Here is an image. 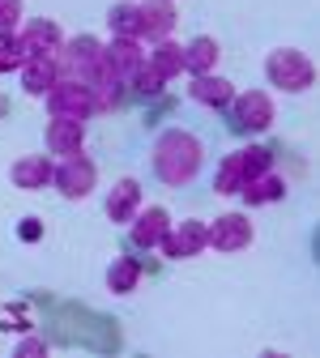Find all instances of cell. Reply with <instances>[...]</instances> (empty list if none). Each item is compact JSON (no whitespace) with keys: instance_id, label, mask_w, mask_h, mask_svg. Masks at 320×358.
<instances>
[{"instance_id":"1","label":"cell","mask_w":320,"mask_h":358,"mask_svg":"<svg viewBox=\"0 0 320 358\" xmlns=\"http://www.w3.org/2000/svg\"><path fill=\"white\" fill-rule=\"evenodd\" d=\"M150 162H154V175L167 188H188L201 175V166H205V145L188 128H162L158 141H154Z\"/></svg>"},{"instance_id":"2","label":"cell","mask_w":320,"mask_h":358,"mask_svg":"<svg viewBox=\"0 0 320 358\" xmlns=\"http://www.w3.org/2000/svg\"><path fill=\"white\" fill-rule=\"evenodd\" d=\"M56 69H60V77H69V81H81V85H95L103 73H107V64H103V38H95V34H73V38H60V48H56Z\"/></svg>"},{"instance_id":"3","label":"cell","mask_w":320,"mask_h":358,"mask_svg":"<svg viewBox=\"0 0 320 358\" xmlns=\"http://www.w3.org/2000/svg\"><path fill=\"white\" fill-rule=\"evenodd\" d=\"M265 77H269V85H278L282 94H303V90L316 85V64L299 48H278V52L265 56Z\"/></svg>"},{"instance_id":"4","label":"cell","mask_w":320,"mask_h":358,"mask_svg":"<svg viewBox=\"0 0 320 358\" xmlns=\"http://www.w3.org/2000/svg\"><path fill=\"white\" fill-rule=\"evenodd\" d=\"M95 184H99V171H95V162H90L81 150L69 154V158H56V166H52V188L64 201H85L90 192H95Z\"/></svg>"},{"instance_id":"5","label":"cell","mask_w":320,"mask_h":358,"mask_svg":"<svg viewBox=\"0 0 320 358\" xmlns=\"http://www.w3.org/2000/svg\"><path fill=\"white\" fill-rule=\"evenodd\" d=\"M252 243V222L248 213H218L214 222H205V248L231 256V252H244Z\"/></svg>"},{"instance_id":"6","label":"cell","mask_w":320,"mask_h":358,"mask_svg":"<svg viewBox=\"0 0 320 358\" xmlns=\"http://www.w3.org/2000/svg\"><path fill=\"white\" fill-rule=\"evenodd\" d=\"M43 103H48V111L52 115H64V120H90L95 115V103H90V85H81V81H69V77H60L48 94H43Z\"/></svg>"},{"instance_id":"7","label":"cell","mask_w":320,"mask_h":358,"mask_svg":"<svg viewBox=\"0 0 320 358\" xmlns=\"http://www.w3.org/2000/svg\"><path fill=\"white\" fill-rule=\"evenodd\" d=\"M175 22H179L175 0H137V38L141 43H158L175 34Z\"/></svg>"},{"instance_id":"8","label":"cell","mask_w":320,"mask_h":358,"mask_svg":"<svg viewBox=\"0 0 320 358\" xmlns=\"http://www.w3.org/2000/svg\"><path fill=\"white\" fill-rule=\"evenodd\" d=\"M158 252L167 260H193V256H201L205 252V222H197V217L171 222L167 235H162V243H158Z\"/></svg>"},{"instance_id":"9","label":"cell","mask_w":320,"mask_h":358,"mask_svg":"<svg viewBox=\"0 0 320 358\" xmlns=\"http://www.w3.org/2000/svg\"><path fill=\"white\" fill-rule=\"evenodd\" d=\"M167 227H171V213H167L162 205H141V209L128 217V239H132V248L154 252V248L162 243Z\"/></svg>"},{"instance_id":"10","label":"cell","mask_w":320,"mask_h":358,"mask_svg":"<svg viewBox=\"0 0 320 358\" xmlns=\"http://www.w3.org/2000/svg\"><path fill=\"white\" fill-rule=\"evenodd\" d=\"M235 107V124L244 132H269L273 120H278V111H273V99L265 94V90H244V94L231 99Z\"/></svg>"},{"instance_id":"11","label":"cell","mask_w":320,"mask_h":358,"mask_svg":"<svg viewBox=\"0 0 320 358\" xmlns=\"http://www.w3.org/2000/svg\"><path fill=\"white\" fill-rule=\"evenodd\" d=\"M103 64L111 77L128 81L137 69L146 64V43L141 38H124V34H111V43H103Z\"/></svg>"},{"instance_id":"12","label":"cell","mask_w":320,"mask_h":358,"mask_svg":"<svg viewBox=\"0 0 320 358\" xmlns=\"http://www.w3.org/2000/svg\"><path fill=\"white\" fill-rule=\"evenodd\" d=\"M188 99H193L197 107L222 111V107H231L235 85L226 81V77H218V69H214V73H197V77H188Z\"/></svg>"},{"instance_id":"13","label":"cell","mask_w":320,"mask_h":358,"mask_svg":"<svg viewBox=\"0 0 320 358\" xmlns=\"http://www.w3.org/2000/svg\"><path fill=\"white\" fill-rule=\"evenodd\" d=\"M60 26L52 17H34V22H22L18 26V43H22V52L26 56H56L60 48Z\"/></svg>"},{"instance_id":"14","label":"cell","mask_w":320,"mask_h":358,"mask_svg":"<svg viewBox=\"0 0 320 358\" xmlns=\"http://www.w3.org/2000/svg\"><path fill=\"white\" fill-rule=\"evenodd\" d=\"M43 141H48V154L52 158H69L85 145V124L81 120H64V115H52L48 120V132H43Z\"/></svg>"},{"instance_id":"15","label":"cell","mask_w":320,"mask_h":358,"mask_svg":"<svg viewBox=\"0 0 320 358\" xmlns=\"http://www.w3.org/2000/svg\"><path fill=\"white\" fill-rule=\"evenodd\" d=\"M52 154H26V158H18L13 162V188H22V192H43V188H52Z\"/></svg>"},{"instance_id":"16","label":"cell","mask_w":320,"mask_h":358,"mask_svg":"<svg viewBox=\"0 0 320 358\" xmlns=\"http://www.w3.org/2000/svg\"><path fill=\"white\" fill-rule=\"evenodd\" d=\"M18 73H22V90L30 99H43L48 90L60 81V69H56V60L52 56H26L22 64H18Z\"/></svg>"},{"instance_id":"17","label":"cell","mask_w":320,"mask_h":358,"mask_svg":"<svg viewBox=\"0 0 320 358\" xmlns=\"http://www.w3.org/2000/svg\"><path fill=\"white\" fill-rule=\"evenodd\" d=\"M141 205H146V196H141V184H137V179H116L111 184V192H107V217L111 222H124L128 227V217Z\"/></svg>"},{"instance_id":"18","label":"cell","mask_w":320,"mask_h":358,"mask_svg":"<svg viewBox=\"0 0 320 358\" xmlns=\"http://www.w3.org/2000/svg\"><path fill=\"white\" fill-rule=\"evenodd\" d=\"M239 196H244V205H273V201H282L286 196V179L278 175V171H265V175H256V179H248V184L239 188Z\"/></svg>"},{"instance_id":"19","label":"cell","mask_w":320,"mask_h":358,"mask_svg":"<svg viewBox=\"0 0 320 358\" xmlns=\"http://www.w3.org/2000/svg\"><path fill=\"white\" fill-rule=\"evenodd\" d=\"M146 60L167 77V81H175L179 73H184V43H175V34H167V38H158V43H150V52H146Z\"/></svg>"},{"instance_id":"20","label":"cell","mask_w":320,"mask_h":358,"mask_svg":"<svg viewBox=\"0 0 320 358\" xmlns=\"http://www.w3.org/2000/svg\"><path fill=\"white\" fill-rule=\"evenodd\" d=\"M218 60H222V48H218L209 34L184 43V73H188V77H197V73H214Z\"/></svg>"},{"instance_id":"21","label":"cell","mask_w":320,"mask_h":358,"mask_svg":"<svg viewBox=\"0 0 320 358\" xmlns=\"http://www.w3.org/2000/svg\"><path fill=\"white\" fill-rule=\"evenodd\" d=\"M141 286V260L137 256H116L111 268H107V290L111 294H132Z\"/></svg>"},{"instance_id":"22","label":"cell","mask_w":320,"mask_h":358,"mask_svg":"<svg viewBox=\"0 0 320 358\" xmlns=\"http://www.w3.org/2000/svg\"><path fill=\"white\" fill-rule=\"evenodd\" d=\"M90 103H95V115H111L120 103H124V81L103 73L95 85H90Z\"/></svg>"},{"instance_id":"23","label":"cell","mask_w":320,"mask_h":358,"mask_svg":"<svg viewBox=\"0 0 320 358\" xmlns=\"http://www.w3.org/2000/svg\"><path fill=\"white\" fill-rule=\"evenodd\" d=\"M244 188V166H239V154H226L214 171V192L218 196H239Z\"/></svg>"},{"instance_id":"24","label":"cell","mask_w":320,"mask_h":358,"mask_svg":"<svg viewBox=\"0 0 320 358\" xmlns=\"http://www.w3.org/2000/svg\"><path fill=\"white\" fill-rule=\"evenodd\" d=\"M107 26H111V34L137 38V0H116L107 9Z\"/></svg>"},{"instance_id":"25","label":"cell","mask_w":320,"mask_h":358,"mask_svg":"<svg viewBox=\"0 0 320 358\" xmlns=\"http://www.w3.org/2000/svg\"><path fill=\"white\" fill-rule=\"evenodd\" d=\"M124 85H132L137 94H146V99H158L162 90H167V77H162V73H158V69H154V64L146 60V64L137 69V73H132V77H128Z\"/></svg>"},{"instance_id":"26","label":"cell","mask_w":320,"mask_h":358,"mask_svg":"<svg viewBox=\"0 0 320 358\" xmlns=\"http://www.w3.org/2000/svg\"><path fill=\"white\" fill-rule=\"evenodd\" d=\"M239 166H244V184H248V179L273 171V150H265V145H248V150H239Z\"/></svg>"},{"instance_id":"27","label":"cell","mask_w":320,"mask_h":358,"mask_svg":"<svg viewBox=\"0 0 320 358\" xmlns=\"http://www.w3.org/2000/svg\"><path fill=\"white\" fill-rule=\"evenodd\" d=\"M26 60L22 43H18V30L13 34H0V73H18V64Z\"/></svg>"},{"instance_id":"28","label":"cell","mask_w":320,"mask_h":358,"mask_svg":"<svg viewBox=\"0 0 320 358\" xmlns=\"http://www.w3.org/2000/svg\"><path fill=\"white\" fill-rule=\"evenodd\" d=\"M22 26V0H0V34H13Z\"/></svg>"},{"instance_id":"29","label":"cell","mask_w":320,"mask_h":358,"mask_svg":"<svg viewBox=\"0 0 320 358\" xmlns=\"http://www.w3.org/2000/svg\"><path fill=\"white\" fill-rule=\"evenodd\" d=\"M30 354H48V341H43V337H26L18 345V358H30Z\"/></svg>"}]
</instances>
